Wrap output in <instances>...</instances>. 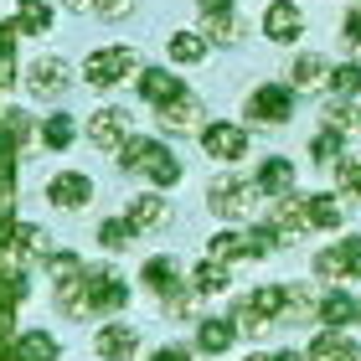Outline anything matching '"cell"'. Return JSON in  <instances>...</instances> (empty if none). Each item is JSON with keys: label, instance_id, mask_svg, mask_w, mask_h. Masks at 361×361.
Here are the masks:
<instances>
[{"label": "cell", "instance_id": "30", "mask_svg": "<svg viewBox=\"0 0 361 361\" xmlns=\"http://www.w3.org/2000/svg\"><path fill=\"white\" fill-rule=\"evenodd\" d=\"M129 243H135V222L129 217H104L98 222V248L104 253H124Z\"/></svg>", "mask_w": 361, "mask_h": 361}, {"label": "cell", "instance_id": "28", "mask_svg": "<svg viewBox=\"0 0 361 361\" xmlns=\"http://www.w3.org/2000/svg\"><path fill=\"white\" fill-rule=\"evenodd\" d=\"M227 269L222 264H212V258H202V264L191 269V294H202V300H212V294H227Z\"/></svg>", "mask_w": 361, "mask_h": 361}, {"label": "cell", "instance_id": "43", "mask_svg": "<svg viewBox=\"0 0 361 361\" xmlns=\"http://www.w3.org/2000/svg\"><path fill=\"white\" fill-rule=\"evenodd\" d=\"M202 16H222V11H238V0H196Z\"/></svg>", "mask_w": 361, "mask_h": 361}, {"label": "cell", "instance_id": "41", "mask_svg": "<svg viewBox=\"0 0 361 361\" xmlns=\"http://www.w3.org/2000/svg\"><path fill=\"white\" fill-rule=\"evenodd\" d=\"M341 264H346V279H361V238H341Z\"/></svg>", "mask_w": 361, "mask_h": 361}, {"label": "cell", "instance_id": "1", "mask_svg": "<svg viewBox=\"0 0 361 361\" xmlns=\"http://www.w3.org/2000/svg\"><path fill=\"white\" fill-rule=\"evenodd\" d=\"M52 300L62 315H114V310L129 305V284L114 269H83L73 279H57L52 284Z\"/></svg>", "mask_w": 361, "mask_h": 361}, {"label": "cell", "instance_id": "9", "mask_svg": "<svg viewBox=\"0 0 361 361\" xmlns=\"http://www.w3.org/2000/svg\"><path fill=\"white\" fill-rule=\"evenodd\" d=\"M88 140L98 145V150L119 155L124 145H129V114H124V109H114V104L93 109V114H88Z\"/></svg>", "mask_w": 361, "mask_h": 361}, {"label": "cell", "instance_id": "48", "mask_svg": "<svg viewBox=\"0 0 361 361\" xmlns=\"http://www.w3.org/2000/svg\"><path fill=\"white\" fill-rule=\"evenodd\" d=\"M243 361H274V356H264V351H253V356H243Z\"/></svg>", "mask_w": 361, "mask_h": 361}, {"label": "cell", "instance_id": "20", "mask_svg": "<svg viewBox=\"0 0 361 361\" xmlns=\"http://www.w3.org/2000/svg\"><path fill=\"white\" fill-rule=\"evenodd\" d=\"M11 253L21 258H52V233L47 227H37V222H16L11 227Z\"/></svg>", "mask_w": 361, "mask_h": 361}, {"label": "cell", "instance_id": "17", "mask_svg": "<svg viewBox=\"0 0 361 361\" xmlns=\"http://www.w3.org/2000/svg\"><path fill=\"white\" fill-rule=\"evenodd\" d=\"M325 83H331V62H325L320 52H300V57L289 62V88L294 93H315Z\"/></svg>", "mask_w": 361, "mask_h": 361}, {"label": "cell", "instance_id": "3", "mask_svg": "<svg viewBox=\"0 0 361 361\" xmlns=\"http://www.w3.org/2000/svg\"><path fill=\"white\" fill-rule=\"evenodd\" d=\"M124 78H140L135 47H98V52L83 57V83L88 88H119Z\"/></svg>", "mask_w": 361, "mask_h": 361}, {"label": "cell", "instance_id": "29", "mask_svg": "<svg viewBox=\"0 0 361 361\" xmlns=\"http://www.w3.org/2000/svg\"><path fill=\"white\" fill-rule=\"evenodd\" d=\"M166 52H171V62H202L212 52V42H207V31H176L166 42Z\"/></svg>", "mask_w": 361, "mask_h": 361}, {"label": "cell", "instance_id": "27", "mask_svg": "<svg viewBox=\"0 0 361 361\" xmlns=\"http://www.w3.org/2000/svg\"><path fill=\"white\" fill-rule=\"evenodd\" d=\"M16 31L21 37H47L52 31V6L47 0H16Z\"/></svg>", "mask_w": 361, "mask_h": 361}, {"label": "cell", "instance_id": "18", "mask_svg": "<svg viewBox=\"0 0 361 361\" xmlns=\"http://www.w3.org/2000/svg\"><path fill=\"white\" fill-rule=\"evenodd\" d=\"M196 114H202V98L196 93H186V98H176V104H166V109H155V119H160V129H171V135H202V119H196Z\"/></svg>", "mask_w": 361, "mask_h": 361}, {"label": "cell", "instance_id": "8", "mask_svg": "<svg viewBox=\"0 0 361 361\" xmlns=\"http://www.w3.org/2000/svg\"><path fill=\"white\" fill-rule=\"evenodd\" d=\"M21 83H26L31 98H62V93L73 88V68H68L62 57H37V62L26 68Z\"/></svg>", "mask_w": 361, "mask_h": 361}, {"label": "cell", "instance_id": "10", "mask_svg": "<svg viewBox=\"0 0 361 361\" xmlns=\"http://www.w3.org/2000/svg\"><path fill=\"white\" fill-rule=\"evenodd\" d=\"M47 202H52L57 212H83L93 202V176L88 171H57L52 180H47Z\"/></svg>", "mask_w": 361, "mask_h": 361}, {"label": "cell", "instance_id": "13", "mask_svg": "<svg viewBox=\"0 0 361 361\" xmlns=\"http://www.w3.org/2000/svg\"><path fill=\"white\" fill-rule=\"evenodd\" d=\"M191 88L180 83L176 73H160V68H140V98L150 109H166V104H176V98H186Z\"/></svg>", "mask_w": 361, "mask_h": 361}, {"label": "cell", "instance_id": "4", "mask_svg": "<svg viewBox=\"0 0 361 361\" xmlns=\"http://www.w3.org/2000/svg\"><path fill=\"white\" fill-rule=\"evenodd\" d=\"M279 315H284V284H264V289H253L248 300L233 310V325L248 331V336H269V325Z\"/></svg>", "mask_w": 361, "mask_h": 361}, {"label": "cell", "instance_id": "26", "mask_svg": "<svg viewBox=\"0 0 361 361\" xmlns=\"http://www.w3.org/2000/svg\"><path fill=\"white\" fill-rule=\"evenodd\" d=\"M305 212H310V227H320V233H336V227L346 222V207H341L331 191H315V196H305Z\"/></svg>", "mask_w": 361, "mask_h": 361}, {"label": "cell", "instance_id": "32", "mask_svg": "<svg viewBox=\"0 0 361 361\" xmlns=\"http://www.w3.org/2000/svg\"><path fill=\"white\" fill-rule=\"evenodd\" d=\"M73 135H78L73 114H47V124H42V145H47V150H68Z\"/></svg>", "mask_w": 361, "mask_h": 361}, {"label": "cell", "instance_id": "33", "mask_svg": "<svg viewBox=\"0 0 361 361\" xmlns=\"http://www.w3.org/2000/svg\"><path fill=\"white\" fill-rule=\"evenodd\" d=\"M320 129H336V135H346V129H361V114L346 104V98H331L320 114Z\"/></svg>", "mask_w": 361, "mask_h": 361}, {"label": "cell", "instance_id": "15", "mask_svg": "<svg viewBox=\"0 0 361 361\" xmlns=\"http://www.w3.org/2000/svg\"><path fill=\"white\" fill-rule=\"evenodd\" d=\"M140 279H145V289H150L155 300H171V294H180V264H176L171 253H155V258H145Z\"/></svg>", "mask_w": 361, "mask_h": 361}, {"label": "cell", "instance_id": "25", "mask_svg": "<svg viewBox=\"0 0 361 361\" xmlns=\"http://www.w3.org/2000/svg\"><path fill=\"white\" fill-rule=\"evenodd\" d=\"M57 336L52 331H26V336H16V346H11V361H57Z\"/></svg>", "mask_w": 361, "mask_h": 361}, {"label": "cell", "instance_id": "36", "mask_svg": "<svg viewBox=\"0 0 361 361\" xmlns=\"http://www.w3.org/2000/svg\"><path fill=\"white\" fill-rule=\"evenodd\" d=\"M331 93L336 98H356L361 93V62H341V68H331Z\"/></svg>", "mask_w": 361, "mask_h": 361}, {"label": "cell", "instance_id": "14", "mask_svg": "<svg viewBox=\"0 0 361 361\" xmlns=\"http://www.w3.org/2000/svg\"><path fill=\"white\" fill-rule=\"evenodd\" d=\"M315 320L325 325V331H346V325L361 320V305H356V294L346 289H325L320 294V310H315Z\"/></svg>", "mask_w": 361, "mask_h": 361}, {"label": "cell", "instance_id": "45", "mask_svg": "<svg viewBox=\"0 0 361 361\" xmlns=\"http://www.w3.org/2000/svg\"><path fill=\"white\" fill-rule=\"evenodd\" d=\"M150 361H191V351H186V346H160Z\"/></svg>", "mask_w": 361, "mask_h": 361}, {"label": "cell", "instance_id": "44", "mask_svg": "<svg viewBox=\"0 0 361 361\" xmlns=\"http://www.w3.org/2000/svg\"><path fill=\"white\" fill-rule=\"evenodd\" d=\"M16 37H21V31H16V21H0V57H11Z\"/></svg>", "mask_w": 361, "mask_h": 361}, {"label": "cell", "instance_id": "22", "mask_svg": "<svg viewBox=\"0 0 361 361\" xmlns=\"http://www.w3.org/2000/svg\"><path fill=\"white\" fill-rule=\"evenodd\" d=\"M269 227L274 233H284V238H300L305 227H310V212H305V196H279L274 202V217H269Z\"/></svg>", "mask_w": 361, "mask_h": 361}, {"label": "cell", "instance_id": "38", "mask_svg": "<svg viewBox=\"0 0 361 361\" xmlns=\"http://www.w3.org/2000/svg\"><path fill=\"white\" fill-rule=\"evenodd\" d=\"M336 180H341L351 196H361V160H356V155H341V160H336Z\"/></svg>", "mask_w": 361, "mask_h": 361}, {"label": "cell", "instance_id": "2", "mask_svg": "<svg viewBox=\"0 0 361 361\" xmlns=\"http://www.w3.org/2000/svg\"><path fill=\"white\" fill-rule=\"evenodd\" d=\"M114 160H119V171L145 176L155 191H171L176 180H180V160H176V150H171V145H160L155 135H129V145H124Z\"/></svg>", "mask_w": 361, "mask_h": 361}, {"label": "cell", "instance_id": "37", "mask_svg": "<svg viewBox=\"0 0 361 361\" xmlns=\"http://www.w3.org/2000/svg\"><path fill=\"white\" fill-rule=\"evenodd\" d=\"M310 269H315V279H346V264H341V243H336V248H320L315 258H310Z\"/></svg>", "mask_w": 361, "mask_h": 361}, {"label": "cell", "instance_id": "11", "mask_svg": "<svg viewBox=\"0 0 361 361\" xmlns=\"http://www.w3.org/2000/svg\"><path fill=\"white\" fill-rule=\"evenodd\" d=\"M264 37L279 42V47H294L305 37V11L294 6V0H269V11H264Z\"/></svg>", "mask_w": 361, "mask_h": 361}, {"label": "cell", "instance_id": "40", "mask_svg": "<svg viewBox=\"0 0 361 361\" xmlns=\"http://www.w3.org/2000/svg\"><path fill=\"white\" fill-rule=\"evenodd\" d=\"M140 0H93V16H104V21H124V16H135Z\"/></svg>", "mask_w": 361, "mask_h": 361}, {"label": "cell", "instance_id": "5", "mask_svg": "<svg viewBox=\"0 0 361 361\" xmlns=\"http://www.w3.org/2000/svg\"><path fill=\"white\" fill-rule=\"evenodd\" d=\"M243 114L253 124H289L294 119V88L289 83H258L243 98Z\"/></svg>", "mask_w": 361, "mask_h": 361}, {"label": "cell", "instance_id": "47", "mask_svg": "<svg viewBox=\"0 0 361 361\" xmlns=\"http://www.w3.org/2000/svg\"><path fill=\"white\" fill-rule=\"evenodd\" d=\"M274 361H305L300 351H274Z\"/></svg>", "mask_w": 361, "mask_h": 361}, {"label": "cell", "instance_id": "23", "mask_svg": "<svg viewBox=\"0 0 361 361\" xmlns=\"http://www.w3.org/2000/svg\"><path fill=\"white\" fill-rule=\"evenodd\" d=\"M129 222H135V233H145V227H160L171 217V207H166V196L160 191H140V196H129V212H124Z\"/></svg>", "mask_w": 361, "mask_h": 361}, {"label": "cell", "instance_id": "6", "mask_svg": "<svg viewBox=\"0 0 361 361\" xmlns=\"http://www.w3.org/2000/svg\"><path fill=\"white\" fill-rule=\"evenodd\" d=\"M253 196H258V186H253V180H243V176H217V180L207 186V212H212V217L238 222L243 212L253 207Z\"/></svg>", "mask_w": 361, "mask_h": 361}, {"label": "cell", "instance_id": "19", "mask_svg": "<svg viewBox=\"0 0 361 361\" xmlns=\"http://www.w3.org/2000/svg\"><path fill=\"white\" fill-rule=\"evenodd\" d=\"M305 361H361V346H356L346 331H320L315 341H310Z\"/></svg>", "mask_w": 361, "mask_h": 361}, {"label": "cell", "instance_id": "12", "mask_svg": "<svg viewBox=\"0 0 361 361\" xmlns=\"http://www.w3.org/2000/svg\"><path fill=\"white\" fill-rule=\"evenodd\" d=\"M93 351H98V361H129V356L140 351V331H135V325L109 320L104 331L93 336Z\"/></svg>", "mask_w": 361, "mask_h": 361}, {"label": "cell", "instance_id": "46", "mask_svg": "<svg viewBox=\"0 0 361 361\" xmlns=\"http://www.w3.org/2000/svg\"><path fill=\"white\" fill-rule=\"evenodd\" d=\"M68 11H93V0H62Z\"/></svg>", "mask_w": 361, "mask_h": 361}, {"label": "cell", "instance_id": "21", "mask_svg": "<svg viewBox=\"0 0 361 361\" xmlns=\"http://www.w3.org/2000/svg\"><path fill=\"white\" fill-rule=\"evenodd\" d=\"M253 186L264 191V196H289L294 191V160H284V155H269L264 166H258V176H253Z\"/></svg>", "mask_w": 361, "mask_h": 361}, {"label": "cell", "instance_id": "35", "mask_svg": "<svg viewBox=\"0 0 361 361\" xmlns=\"http://www.w3.org/2000/svg\"><path fill=\"white\" fill-rule=\"evenodd\" d=\"M341 140H346V135H336V129H315V140H310V160H315V166H336V160L346 155V150H341Z\"/></svg>", "mask_w": 361, "mask_h": 361}, {"label": "cell", "instance_id": "39", "mask_svg": "<svg viewBox=\"0 0 361 361\" xmlns=\"http://www.w3.org/2000/svg\"><path fill=\"white\" fill-rule=\"evenodd\" d=\"M47 274H52V284L57 279H73V274H83V258L78 253H52L47 258Z\"/></svg>", "mask_w": 361, "mask_h": 361}, {"label": "cell", "instance_id": "31", "mask_svg": "<svg viewBox=\"0 0 361 361\" xmlns=\"http://www.w3.org/2000/svg\"><path fill=\"white\" fill-rule=\"evenodd\" d=\"M207 21V42H217V47H233V42H243V16L238 11H222V16H202Z\"/></svg>", "mask_w": 361, "mask_h": 361}, {"label": "cell", "instance_id": "42", "mask_svg": "<svg viewBox=\"0 0 361 361\" xmlns=\"http://www.w3.org/2000/svg\"><path fill=\"white\" fill-rule=\"evenodd\" d=\"M341 42H346L351 52H361V6L346 11V21H341Z\"/></svg>", "mask_w": 361, "mask_h": 361}, {"label": "cell", "instance_id": "16", "mask_svg": "<svg viewBox=\"0 0 361 361\" xmlns=\"http://www.w3.org/2000/svg\"><path fill=\"white\" fill-rule=\"evenodd\" d=\"M233 341H238L233 315H202V320H196V351L222 356V351H233Z\"/></svg>", "mask_w": 361, "mask_h": 361}, {"label": "cell", "instance_id": "24", "mask_svg": "<svg viewBox=\"0 0 361 361\" xmlns=\"http://www.w3.org/2000/svg\"><path fill=\"white\" fill-rule=\"evenodd\" d=\"M315 310H320V294L310 289V284H294L284 289V325H315Z\"/></svg>", "mask_w": 361, "mask_h": 361}, {"label": "cell", "instance_id": "7", "mask_svg": "<svg viewBox=\"0 0 361 361\" xmlns=\"http://www.w3.org/2000/svg\"><path fill=\"white\" fill-rule=\"evenodd\" d=\"M248 129L243 124H233V119H212V124H202V150L212 155V160H222V166H233V160H243L248 155Z\"/></svg>", "mask_w": 361, "mask_h": 361}, {"label": "cell", "instance_id": "34", "mask_svg": "<svg viewBox=\"0 0 361 361\" xmlns=\"http://www.w3.org/2000/svg\"><path fill=\"white\" fill-rule=\"evenodd\" d=\"M0 129H6V140L16 145V150H21V145L37 135V124H31V114H26V109H0Z\"/></svg>", "mask_w": 361, "mask_h": 361}]
</instances>
